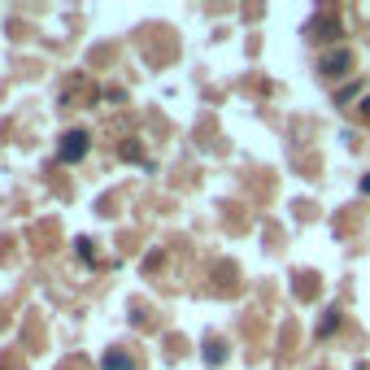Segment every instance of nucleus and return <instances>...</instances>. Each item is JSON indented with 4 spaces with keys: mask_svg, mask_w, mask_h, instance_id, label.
I'll list each match as a JSON object with an SVG mask.
<instances>
[{
    "mask_svg": "<svg viewBox=\"0 0 370 370\" xmlns=\"http://www.w3.org/2000/svg\"><path fill=\"white\" fill-rule=\"evenodd\" d=\"M348 66H353V53H348V48H335V53L323 57V66H318V70H323L327 78H340V74H348Z\"/></svg>",
    "mask_w": 370,
    "mask_h": 370,
    "instance_id": "1",
    "label": "nucleus"
},
{
    "mask_svg": "<svg viewBox=\"0 0 370 370\" xmlns=\"http://www.w3.org/2000/svg\"><path fill=\"white\" fill-rule=\"evenodd\" d=\"M335 35H340V22L335 18H318L314 22V40H335Z\"/></svg>",
    "mask_w": 370,
    "mask_h": 370,
    "instance_id": "2",
    "label": "nucleus"
},
{
    "mask_svg": "<svg viewBox=\"0 0 370 370\" xmlns=\"http://www.w3.org/2000/svg\"><path fill=\"white\" fill-rule=\"evenodd\" d=\"M296 296H305V301L314 296V275H296Z\"/></svg>",
    "mask_w": 370,
    "mask_h": 370,
    "instance_id": "3",
    "label": "nucleus"
},
{
    "mask_svg": "<svg viewBox=\"0 0 370 370\" xmlns=\"http://www.w3.org/2000/svg\"><path fill=\"white\" fill-rule=\"evenodd\" d=\"M335 327H340V314H335V310H331V314H327V318H323V335H331V331H335Z\"/></svg>",
    "mask_w": 370,
    "mask_h": 370,
    "instance_id": "4",
    "label": "nucleus"
},
{
    "mask_svg": "<svg viewBox=\"0 0 370 370\" xmlns=\"http://www.w3.org/2000/svg\"><path fill=\"white\" fill-rule=\"evenodd\" d=\"M70 157H78V153H83V135H70V149H66Z\"/></svg>",
    "mask_w": 370,
    "mask_h": 370,
    "instance_id": "5",
    "label": "nucleus"
},
{
    "mask_svg": "<svg viewBox=\"0 0 370 370\" xmlns=\"http://www.w3.org/2000/svg\"><path fill=\"white\" fill-rule=\"evenodd\" d=\"M362 192H366V196H370V174H366V179H362Z\"/></svg>",
    "mask_w": 370,
    "mask_h": 370,
    "instance_id": "6",
    "label": "nucleus"
},
{
    "mask_svg": "<svg viewBox=\"0 0 370 370\" xmlns=\"http://www.w3.org/2000/svg\"><path fill=\"white\" fill-rule=\"evenodd\" d=\"M362 114H370V96H366V101H362Z\"/></svg>",
    "mask_w": 370,
    "mask_h": 370,
    "instance_id": "7",
    "label": "nucleus"
}]
</instances>
